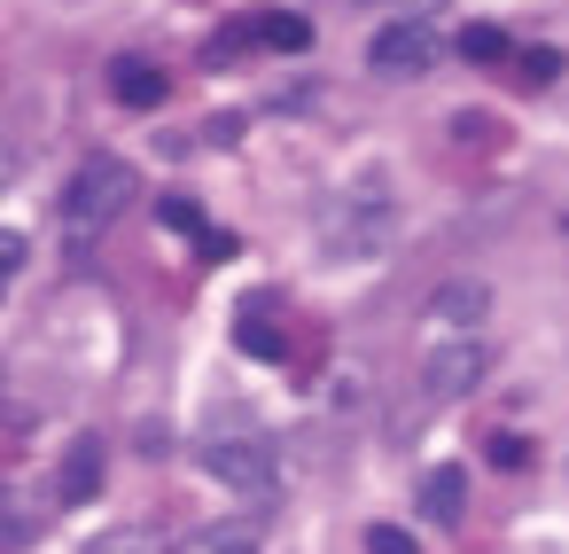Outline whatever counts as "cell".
<instances>
[{"instance_id":"cell-1","label":"cell","mask_w":569,"mask_h":554,"mask_svg":"<svg viewBox=\"0 0 569 554\" xmlns=\"http://www.w3.org/2000/svg\"><path fill=\"white\" fill-rule=\"evenodd\" d=\"M133 196H141V180H133L126 157H87V165L71 172V188H63V227H71V243L87 250L118 211H133Z\"/></svg>"},{"instance_id":"cell-2","label":"cell","mask_w":569,"mask_h":554,"mask_svg":"<svg viewBox=\"0 0 569 554\" xmlns=\"http://www.w3.org/2000/svg\"><path fill=\"white\" fill-rule=\"evenodd\" d=\"M320 243H328L336 258H367V250L390 243V188H382V172H359L351 188L328 196V211H320Z\"/></svg>"},{"instance_id":"cell-3","label":"cell","mask_w":569,"mask_h":554,"mask_svg":"<svg viewBox=\"0 0 569 554\" xmlns=\"http://www.w3.org/2000/svg\"><path fill=\"white\" fill-rule=\"evenodd\" d=\"M476 375H483V336H421V398L429 406L468 398Z\"/></svg>"},{"instance_id":"cell-4","label":"cell","mask_w":569,"mask_h":554,"mask_svg":"<svg viewBox=\"0 0 569 554\" xmlns=\"http://www.w3.org/2000/svg\"><path fill=\"white\" fill-rule=\"evenodd\" d=\"M250 48L297 56V48H312V24H305L297 9H250V17H234V24L211 40V63H234V56H250Z\"/></svg>"},{"instance_id":"cell-5","label":"cell","mask_w":569,"mask_h":554,"mask_svg":"<svg viewBox=\"0 0 569 554\" xmlns=\"http://www.w3.org/2000/svg\"><path fill=\"white\" fill-rule=\"evenodd\" d=\"M203 468H211L227 492H242V499H273V492H281V468H273V445H266V437H211Z\"/></svg>"},{"instance_id":"cell-6","label":"cell","mask_w":569,"mask_h":554,"mask_svg":"<svg viewBox=\"0 0 569 554\" xmlns=\"http://www.w3.org/2000/svg\"><path fill=\"white\" fill-rule=\"evenodd\" d=\"M483 320H491V289L483 281H445L421 305V336H483Z\"/></svg>"},{"instance_id":"cell-7","label":"cell","mask_w":569,"mask_h":554,"mask_svg":"<svg viewBox=\"0 0 569 554\" xmlns=\"http://www.w3.org/2000/svg\"><path fill=\"white\" fill-rule=\"evenodd\" d=\"M429 63H437V32H429L421 17L375 32V71H429Z\"/></svg>"},{"instance_id":"cell-8","label":"cell","mask_w":569,"mask_h":554,"mask_svg":"<svg viewBox=\"0 0 569 554\" xmlns=\"http://www.w3.org/2000/svg\"><path fill=\"white\" fill-rule=\"evenodd\" d=\"M110 95H118L126 110H157L172 87H164V71H157L149 56H118V63H110Z\"/></svg>"},{"instance_id":"cell-9","label":"cell","mask_w":569,"mask_h":554,"mask_svg":"<svg viewBox=\"0 0 569 554\" xmlns=\"http://www.w3.org/2000/svg\"><path fill=\"white\" fill-rule=\"evenodd\" d=\"M94 484H102V437H79V445L63 453V468H56V499H63V507H87Z\"/></svg>"},{"instance_id":"cell-10","label":"cell","mask_w":569,"mask_h":554,"mask_svg":"<svg viewBox=\"0 0 569 554\" xmlns=\"http://www.w3.org/2000/svg\"><path fill=\"white\" fill-rule=\"evenodd\" d=\"M460 499H468V476H460L452 461H437V468L421 476V515H429V523H460Z\"/></svg>"},{"instance_id":"cell-11","label":"cell","mask_w":569,"mask_h":554,"mask_svg":"<svg viewBox=\"0 0 569 554\" xmlns=\"http://www.w3.org/2000/svg\"><path fill=\"white\" fill-rule=\"evenodd\" d=\"M164 227H180V235H196V250H203V258H234V235H219V227H203V204H188V196H164Z\"/></svg>"},{"instance_id":"cell-12","label":"cell","mask_w":569,"mask_h":554,"mask_svg":"<svg viewBox=\"0 0 569 554\" xmlns=\"http://www.w3.org/2000/svg\"><path fill=\"white\" fill-rule=\"evenodd\" d=\"M242 352H250V359H289V336L273 328V305H266V297L242 305Z\"/></svg>"},{"instance_id":"cell-13","label":"cell","mask_w":569,"mask_h":554,"mask_svg":"<svg viewBox=\"0 0 569 554\" xmlns=\"http://www.w3.org/2000/svg\"><path fill=\"white\" fill-rule=\"evenodd\" d=\"M172 554H258V538H250L242 523H203V531H188Z\"/></svg>"},{"instance_id":"cell-14","label":"cell","mask_w":569,"mask_h":554,"mask_svg":"<svg viewBox=\"0 0 569 554\" xmlns=\"http://www.w3.org/2000/svg\"><path fill=\"white\" fill-rule=\"evenodd\" d=\"M94 554H172V546H164V531L126 523V531H102V538H94Z\"/></svg>"},{"instance_id":"cell-15","label":"cell","mask_w":569,"mask_h":554,"mask_svg":"<svg viewBox=\"0 0 569 554\" xmlns=\"http://www.w3.org/2000/svg\"><path fill=\"white\" fill-rule=\"evenodd\" d=\"M460 56H468V63H499V56H507V32H499V24H468V32H460Z\"/></svg>"},{"instance_id":"cell-16","label":"cell","mask_w":569,"mask_h":554,"mask_svg":"<svg viewBox=\"0 0 569 554\" xmlns=\"http://www.w3.org/2000/svg\"><path fill=\"white\" fill-rule=\"evenodd\" d=\"M522 79H530V87L561 79V48H522Z\"/></svg>"},{"instance_id":"cell-17","label":"cell","mask_w":569,"mask_h":554,"mask_svg":"<svg viewBox=\"0 0 569 554\" xmlns=\"http://www.w3.org/2000/svg\"><path fill=\"white\" fill-rule=\"evenodd\" d=\"M367 554H421V546H413L398 523H375V531H367Z\"/></svg>"},{"instance_id":"cell-18","label":"cell","mask_w":569,"mask_h":554,"mask_svg":"<svg viewBox=\"0 0 569 554\" xmlns=\"http://www.w3.org/2000/svg\"><path fill=\"white\" fill-rule=\"evenodd\" d=\"M24 266V235H9V227H0V289H9V274Z\"/></svg>"},{"instance_id":"cell-19","label":"cell","mask_w":569,"mask_h":554,"mask_svg":"<svg viewBox=\"0 0 569 554\" xmlns=\"http://www.w3.org/2000/svg\"><path fill=\"white\" fill-rule=\"evenodd\" d=\"M491 461H499V468H522L530 445H522V437H491Z\"/></svg>"},{"instance_id":"cell-20","label":"cell","mask_w":569,"mask_h":554,"mask_svg":"<svg viewBox=\"0 0 569 554\" xmlns=\"http://www.w3.org/2000/svg\"><path fill=\"white\" fill-rule=\"evenodd\" d=\"M17 180V149H0V188H9Z\"/></svg>"},{"instance_id":"cell-21","label":"cell","mask_w":569,"mask_h":554,"mask_svg":"<svg viewBox=\"0 0 569 554\" xmlns=\"http://www.w3.org/2000/svg\"><path fill=\"white\" fill-rule=\"evenodd\" d=\"M413 9H437V0H413Z\"/></svg>"}]
</instances>
